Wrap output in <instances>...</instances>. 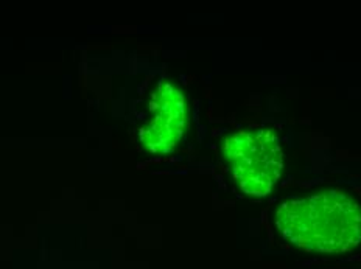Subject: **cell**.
Instances as JSON below:
<instances>
[{
	"instance_id": "6da1fadb",
	"label": "cell",
	"mask_w": 361,
	"mask_h": 269,
	"mask_svg": "<svg viewBox=\"0 0 361 269\" xmlns=\"http://www.w3.org/2000/svg\"><path fill=\"white\" fill-rule=\"evenodd\" d=\"M285 243L312 254L361 249V196L345 185H321L282 199L271 212Z\"/></svg>"
},
{
	"instance_id": "7a4b0ae2",
	"label": "cell",
	"mask_w": 361,
	"mask_h": 269,
	"mask_svg": "<svg viewBox=\"0 0 361 269\" xmlns=\"http://www.w3.org/2000/svg\"><path fill=\"white\" fill-rule=\"evenodd\" d=\"M220 153L243 195L265 198L279 184L283 151L273 128L260 126L232 131L221 140Z\"/></svg>"
},
{
	"instance_id": "3957f363",
	"label": "cell",
	"mask_w": 361,
	"mask_h": 269,
	"mask_svg": "<svg viewBox=\"0 0 361 269\" xmlns=\"http://www.w3.org/2000/svg\"><path fill=\"white\" fill-rule=\"evenodd\" d=\"M189 125V106L184 92L161 81L149 95L147 115L139 128V142L148 153L167 154L176 148Z\"/></svg>"
}]
</instances>
